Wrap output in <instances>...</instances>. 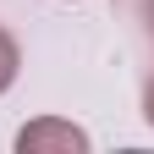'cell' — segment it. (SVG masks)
I'll return each mask as SVG.
<instances>
[{"instance_id":"277c9868","label":"cell","mask_w":154,"mask_h":154,"mask_svg":"<svg viewBox=\"0 0 154 154\" xmlns=\"http://www.w3.org/2000/svg\"><path fill=\"white\" fill-rule=\"evenodd\" d=\"M149 28H154V0H149Z\"/></svg>"},{"instance_id":"6da1fadb","label":"cell","mask_w":154,"mask_h":154,"mask_svg":"<svg viewBox=\"0 0 154 154\" xmlns=\"http://www.w3.org/2000/svg\"><path fill=\"white\" fill-rule=\"evenodd\" d=\"M17 154H88V132L44 116V121H28L17 132Z\"/></svg>"},{"instance_id":"7a4b0ae2","label":"cell","mask_w":154,"mask_h":154,"mask_svg":"<svg viewBox=\"0 0 154 154\" xmlns=\"http://www.w3.org/2000/svg\"><path fill=\"white\" fill-rule=\"evenodd\" d=\"M17 66H22V50H17V38L0 28V94L17 83Z\"/></svg>"},{"instance_id":"3957f363","label":"cell","mask_w":154,"mask_h":154,"mask_svg":"<svg viewBox=\"0 0 154 154\" xmlns=\"http://www.w3.org/2000/svg\"><path fill=\"white\" fill-rule=\"evenodd\" d=\"M143 116H149V127H154V77H149V88H143Z\"/></svg>"}]
</instances>
